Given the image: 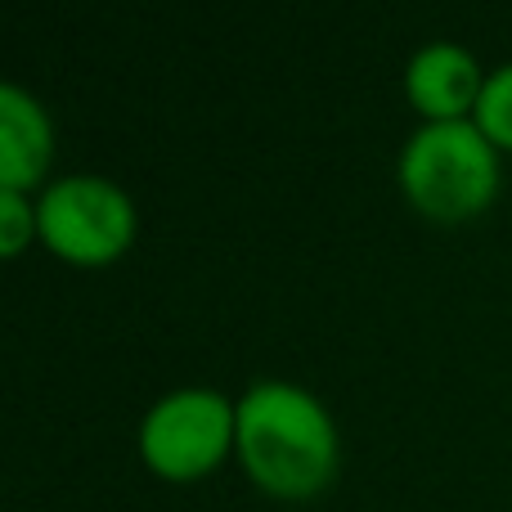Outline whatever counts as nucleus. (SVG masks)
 I'll return each instance as SVG.
<instances>
[{"label": "nucleus", "mask_w": 512, "mask_h": 512, "mask_svg": "<svg viewBox=\"0 0 512 512\" xmlns=\"http://www.w3.org/2000/svg\"><path fill=\"white\" fill-rule=\"evenodd\" d=\"M239 405L212 387L162 396L140 423V454L162 481H198L225 463L234 445Z\"/></svg>", "instance_id": "nucleus-4"}, {"label": "nucleus", "mask_w": 512, "mask_h": 512, "mask_svg": "<svg viewBox=\"0 0 512 512\" xmlns=\"http://www.w3.org/2000/svg\"><path fill=\"white\" fill-rule=\"evenodd\" d=\"M32 239H41L36 207L18 189H0V261H14L18 252H27Z\"/></svg>", "instance_id": "nucleus-8"}, {"label": "nucleus", "mask_w": 512, "mask_h": 512, "mask_svg": "<svg viewBox=\"0 0 512 512\" xmlns=\"http://www.w3.org/2000/svg\"><path fill=\"white\" fill-rule=\"evenodd\" d=\"M54 158V126L41 99L14 81H0V189L27 194L41 185Z\"/></svg>", "instance_id": "nucleus-6"}, {"label": "nucleus", "mask_w": 512, "mask_h": 512, "mask_svg": "<svg viewBox=\"0 0 512 512\" xmlns=\"http://www.w3.org/2000/svg\"><path fill=\"white\" fill-rule=\"evenodd\" d=\"M400 189L436 225H463L499 198V149L472 122H427L400 149Z\"/></svg>", "instance_id": "nucleus-2"}, {"label": "nucleus", "mask_w": 512, "mask_h": 512, "mask_svg": "<svg viewBox=\"0 0 512 512\" xmlns=\"http://www.w3.org/2000/svg\"><path fill=\"white\" fill-rule=\"evenodd\" d=\"M481 86L486 72L477 54L454 41L423 45L405 68V95L427 122H468V113H477Z\"/></svg>", "instance_id": "nucleus-5"}, {"label": "nucleus", "mask_w": 512, "mask_h": 512, "mask_svg": "<svg viewBox=\"0 0 512 512\" xmlns=\"http://www.w3.org/2000/svg\"><path fill=\"white\" fill-rule=\"evenodd\" d=\"M472 122L481 126V135H486L499 153H512V63L486 72V86H481Z\"/></svg>", "instance_id": "nucleus-7"}, {"label": "nucleus", "mask_w": 512, "mask_h": 512, "mask_svg": "<svg viewBox=\"0 0 512 512\" xmlns=\"http://www.w3.org/2000/svg\"><path fill=\"white\" fill-rule=\"evenodd\" d=\"M234 450L265 495L310 499L337 472V427L306 387L256 382L239 400Z\"/></svg>", "instance_id": "nucleus-1"}, {"label": "nucleus", "mask_w": 512, "mask_h": 512, "mask_svg": "<svg viewBox=\"0 0 512 512\" xmlns=\"http://www.w3.org/2000/svg\"><path fill=\"white\" fill-rule=\"evenodd\" d=\"M135 203L117 180L63 176L36 203L45 248L72 265H113L135 243Z\"/></svg>", "instance_id": "nucleus-3"}]
</instances>
